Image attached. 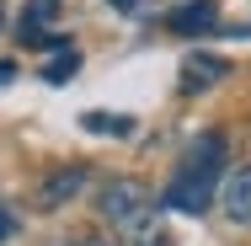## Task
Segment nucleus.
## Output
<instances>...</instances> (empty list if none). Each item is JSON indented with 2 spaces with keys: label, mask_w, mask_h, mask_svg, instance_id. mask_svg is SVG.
I'll return each instance as SVG.
<instances>
[{
  "label": "nucleus",
  "mask_w": 251,
  "mask_h": 246,
  "mask_svg": "<svg viewBox=\"0 0 251 246\" xmlns=\"http://www.w3.org/2000/svg\"><path fill=\"white\" fill-rule=\"evenodd\" d=\"M219 166H225V134H203L198 145L187 150L176 182L166 188V203L182 209V214H203L214 203V182H219Z\"/></svg>",
  "instance_id": "1"
},
{
  "label": "nucleus",
  "mask_w": 251,
  "mask_h": 246,
  "mask_svg": "<svg viewBox=\"0 0 251 246\" xmlns=\"http://www.w3.org/2000/svg\"><path fill=\"white\" fill-rule=\"evenodd\" d=\"M150 188L145 182H134V177H118V182H107L101 188V219H112V225H123V230H139L145 219H150Z\"/></svg>",
  "instance_id": "2"
},
{
  "label": "nucleus",
  "mask_w": 251,
  "mask_h": 246,
  "mask_svg": "<svg viewBox=\"0 0 251 246\" xmlns=\"http://www.w3.org/2000/svg\"><path fill=\"white\" fill-rule=\"evenodd\" d=\"M214 22H219L214 0H193V5H176V11H171V32H182V38H198Z\"/></svg>",
  "instance_id": "3"
},
{
  "label": "nucleus",
  "mask_w": 251,
  "mask_h": 246,
  "mask_svg": "<svg viewBox=\"0 0 251 246\" xmlns=\"http://www.w3.org/2000/svg\"><path fill=\"white\" fill-rule=\"evenodd\" d=\"M53 11H59V0H32V5L22 11V43H32V49L49 43V16Z\"/></svg>",
  "instance_id": "4"
},
{
  "label": "nucleus",
  "mask_w": 251,
  "mask_h": 246,
  "mask_svg": "<svg viewBox=\"0 0 251 246\" xmlns=\"http://www.w3.org/2000/svg\"><path fill=\"white\" fill-rule=\"evenodd\" d=\"M225 214H230L235 225H251V166H241V171L230 177V188H225Z\"/></svg>",
  "instance_id": "5"
},
{
  "label": "nucleus",
  "mask_w": 251,
  "mask_h": 246,
  "mask_svg": "<svg viewBox=\"0 0 251 246\" xmlns=\"http://www.w3.org/2000/svg\"><path fill=\"white\" fill-rule=\"evenodd\" d=\"M225 70H230L225 59H214V54H198V59H187V70H182V86H187V91H203V86H214Z\"/></svg>",
  "instance_id": "6"
},
{
  "label": "nucleus",
  "mask_w": 251,
  "mask_h": 246,
  "mask_svg": "<svg viewBox=\"0 0 251 246\" xmlns=\"http://www.w3.org/2000/svg\"><path fill=\"white\" fill-rule=\"evenodd\" d=\"M80 182H86V171H80V166H70V171H59V177H49V182H43V209H53V203H64V198H75L80 193Z\"/></svg>",
  "instance_id": "7"
},
{
  "label": "nucleus",
  "mask_w": 251,
  "mask_h": 246,
  "mask_svg": "<svg viewBox=\"0 0 251 246\" xmlns=\"http://www.w3.org/2000/svg\"><path fill=\"white\" fill-rule=\"evenodd\" d=\"M75 70H80V54H75V49H59L49 64H43V81H49V86H64Z\"/></svg>",
  "instance_id": "8"
},
{
  "label": "nucleus",
  "mask_w": 251,
  "mask_h": 246,
  "mask_svg": "<svg viewBox=\"0 0 251 246\" xmlns=\"http://www.w3.org/2000/svg\"><path fill=\"white\" fill-rule=\"evenodd\" d=\"M86 129H91V134H123L128 123H123L118 112H86Z\"/></svg>",
  "instance_id": "9"
},
{
  "label": "nucleus",
  "mask_w": 251,
  "mask_h": 246,
  "mask_svg": "<svg viewBox=\"0 0 251 246\" xmlns=\"http://www.w3.org/2000/svg\"><path fill=\"white\" fill-rule=\"evenodd\" d=\"M11 81H16V64H11V59H0V86H11Z\"/></svg>",
  "instance_id": "10"
},
{
  "label": "nucleus",
  "mask_w": 251,
  "mask_h": 246,
  "mask_svg": "<svg viewBox=\"0 0 251 246\" xmlns=\"http://www.w3.org/2000/svg\"><path fill=\"white\" fill-rule=\"evenodd\" d=\"M11 230H16V219H11V214H5V209H0V241H5V236H11Z\"/></svg>",
  "instance_id": "11"
},
{
  "label": "nucleus",
  "mask_w": 251,
  "mask_h": 246,
  "mask_svg": "<svg viewBox=\"0 0 251 246\" xmlns=\"http://www.w3.org/2000/svg\"><path fill=\"white\" fill-rule=\"evenodd\" d=\"M112 5H118V11H139V0H112Z\"/></svg>",
  "instance_id": "12"
},
{
  "label": "nucleus",
  "mask_w": 251,
  "mask_h": 246,
  "mask_svg": "<svg viewBox=\"0 0 251 246\" xmlns=\"http://www.w3.org/2000/svg\"><path fill=\"white\" fill-rule=\"evenodd\" d=\"M64 246H112V241H64Z\"/></svg>",
  "instance_id": "13"
},
{
  "label": "nucleus",
  "mask_w": 251,
  "mask_h": 246,
  "mask_svg": "<svg viewBox=\"0 0 251 246\" xmlns=\"http://www.w3.org/2000/svg\"><path fill=\"white\" fill-rule=\"evenodd\" d=\"M145 246H166V241H160V236H155V241H145Z\"/></svg>",
  "instance_id": "14"
},
{
  "label": "nucleus",
  "mask_w": 251,
  "mask_h": 246,
  "mask_svg": "<svg viewBox=\"0 0 251 246\" xmlns=\"http://www.w3.org/2000/svg\"><path fill=\"white\" fill-rule=\"evenodd\" d=\"M0 27H5V5H0Z\"/></svg>",
  "instance_id": "15"
}]
</instances>
